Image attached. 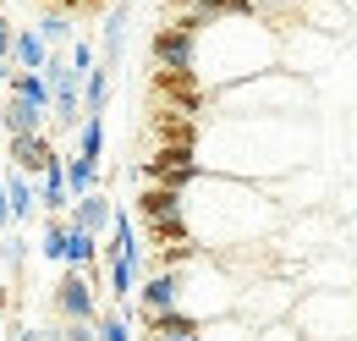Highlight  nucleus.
I'll return each mask as SVG.
<instances>
[{"mask_svg":"<svg viewBox=\"0 0 357 341\" xmlns=\"http://www.w3.org/2000/svg\"><path fill=\"white\" fill-rule=\"evenodd\" d=\"M319 154V127L308 116H242V122H204L198 132V170L236 176L269 187L286 170L313 166Z\"/></svg>","mask_w":357,"mask_h":341,"instance_id":"obj_1","label":"nucleus"},{"mask_svg":"<svg viewBox=\"0 0 357 341\" xmlns=\"http://www.w3.org/2000/svg\"><path fill=\"white\" fill-rule=\"evenodd\" d=\"M181 220H187V237H192L204 254H231V248L269 242L286 215L275 210L269 187L198 170V176L181 187Z\"/></svg>","mask_w":357,"mask_h":341,"instance_id":"obj_2","label":"nucleus"},{"mask_svg":"<svg viewBox=\"0 0 357 341\" xmlns=\"http://www.w3.org/2000/svg\"><path fill=\"white\" fill-rule=\"evenodd\" d=\"M275 66H280V34L259 11H225L215 22H204L192 39V72L209 94L275 72Z\"/></svg>","mask_w":357,"mask_h":341,"instance_id":"obj_3","label":"nucleus"},{"mask_svg":"<svg viewBox=\"0 0 357 341\" xmlns=\"http://www.w3.org/2000/svg\"><path fill=\"white\" fill-rule=\"evenodd\" d=\"M313 110V83L291 72H259L248 83H231L209 94V116L204 122H242V116H308Z\"/></svg>","mask_w":357,"mask_h":341,"instance_id":"obj_4","label":"nucleus"},{"mask_svg":"<svg viewBox=\"0 0 357 341\" xmlns=\"http://www.w3.org/2000/svg\"><path fill=\"white\" fill-rule=\"evenodd\" d=\"M171 281H176V314H187L192 325L225 319V314L236 308V286H242L215 254H198L192 264L171 270Z\"/></svg>","mask_w":357,"mask_h":341,"instance_id":"obj_5","label":"nucleus"},{"mask_svg":"<svg viewBox=\"0 0 357 341\" xmlns=\"http://www.w3.org/2000/svg\"><path fill=\"white\" fill-rule=\"evenodd\" d=\"M291 325L303 341H357V292H297Z\"/></svg>","mask_w":357,"mask_h":341,"instance_id":"obj_6","label":"nucleus"},{"mask_svg":"<svg viewBox=\"0 0 357 341\" xmlns=\"http://www.w3.org/2000/svg\"><path fill=\"white\" fill-rule=\"evenodd\" d=\"M297 281L291 275H253V281H242L236 286V319L242 325H253V331H264V325H280V319H291V308H297Z\"/></svg>","mask_w":357,"mask_h":341,"instance_id":"obj_7","label":"nucleus"},{"mask_svg":"<svg viewBox=\"0 0 357 341\" xmlns=\"http://www.w3.org/2000/svg\"><path fill=\"white\" fill-rule=\"evenodd\" d=\"M280 34V72H291V78H319V72H330L335 66V55H341V44L324 39V34H313L303 22H291V28H275Z\"/></svg>","mask_w":357,"mask_h":341,"instance_id":"obj_8","label":"nucleus"},{"mask_svg":"<svg viewBox=\"0 0 357 341\" xmlns=\"http://www.w3.org/2000/svg\"><path fill=\"white\" fill-rule=\"evenodd\" d=\"M149 105H165V110H181L192 122L209 116V88L198 83V72H149Z\"/></svg>","mask_w":357,"mask_h":341,"instance_id":"obj_9","label":"nucleus"},{"mask_svg":"<svg viewBox=\"0 0 357 341\" xmlns=\"http://www.w3.org/2000/svg\"><path fill=\"white\" fill-rule=\"evenodd\" d=\"M192 176H198V149H149L132 166L137 187H171V193H181Z\"/></svg>","mask_w":357,"mask_h":341,"instance_id":"obj_10","label":"nucleus"},{"mask_svg":"<svg viewBox=\"0 0 357 341\" xmlns=\"http://www.w3.org/2000/svg\"><path fill=\"white\" fill-rule=\"evenodd\" d=\"M105 292L93 286L83 270H61V281H55V314L61 319H83V325H93L99 319V308H105Z\"/></svg>","mask_w":357,"mask_h":341,"instance_id":"obj_11","label":"nucleus"},{"mask_svg":"<svg viewBox=\"0 0 357 341\" xmlns=\"http://www.w3.org/2000/svg\"><path fill=\"white\" fill-rule=\"evenodd\" d=\"M192 39L198 34H187L176 22H160L149 34V66H160V72H192Z\"/></svg>","mask_w":357,"mask_h":341,"instance_id":"obj_12","label":"nucleus"},{"mask_svg":"<svg viewBox=\"0 0 357 341\" xmlns=\"http://www.w3.org/2000/svg\"><path fill=\"white\" fill-rule=\"evenodd\" d=\"M6 154H11V170H22V176H45L61 160V149H55L50 132H11L6 138Z\"/></svg>","mask_w":357,"mask_h":341,"instance_id":"obj_13","label":"nucleus"},{"mask_svg":"<svg viewBox=\"0 0 357 341\" xmlns=\"http://www.w3.org/2000/svg\"><path fill=\"white\" fill-rule=\"evenodd\" d=\"M297 22H303V28H313V34H324V39H352V17H347V11H341V0H303V6H297Z\"/></svg>","mask_w":357,"mask_h":341,"instance_id":"obj_14","label":"nucleus"},{"mask_svg":"<svg viewBox=\"0 0 357 341\" xmlns=\"http://www.w3.org/2000/svg\"><path fill=\"white\" fill-rule=\"evenodd\" d=\"M66 220H72L77 231H89V237H105V231H110V220H116V204H110V193H105V187H93V193H83V198H72Z\"/></svg>","mask_w":357,"mask_h":341,"instance_id":"obj_15","label":"nucleus"},{"mask_svg":"<svg viewBox=\"0 0 357 341\" xmlns=\"http://www.w3.org/2000/svg\"><path fill=\"white\" fill-rule=\"evenodd\" d=\"M127 28H132V6L116 0V6L105 11V39H99V66H105V72H116V61H121V50H127Z\"/></svg>","mask_w":357,"mask_h":341,"instance_id":"obj_16","label":"nucleus"},{"mask_svg":"<svg viewBox=\"0 0 357 341\" xmlns=\"http://www.w3.org/2000/svg\"><path fill=\"white\" fill-rule=\"evenodd\" d=\"M176 215H181V193H171V187H137V198H132L137 226H149V220H176Z\"/></svg>","mask_w":357,"mask_h":341,"instance_id":"obj_17","label":"nucleus"},{"mask_svg":"<svg viewBox=\"0 0 357 341\" xmlns=\"http://www.w3.org/2000/svg\"><path fill=\"white\" fill-rule=\"evenodd\" d=\"M33 193H39V210H45V215H66V210H72V193H66V154L39 176Z\"/></svg>","mask_w":357,"mask_h":341,"instance_id":"obj_18","label":"nucleus"},{"mask_svg":"<svg viewBox=\"0 0 357 341\" xmlns=\"http://www.w3.org/2000/svg\"><path fill=\"white\" fill-rule=\"evenodd\" d=\"M0 116H6V138L11 132H50V116L39 105H28V99H17V94H6V105H0Z\"/></svg>","mask_w":357,"mask_h":341,"instance_id":"obj_19","label":"nucleus"},{"mask_svg":"<svg viewBox=\"0 0 357 341\" xmlns=\"http://www.w3.org/2000/svg\"><path fill=\"white\" fill-rule=\"evenodd\" d=\"M45 61H50V50L33 28H17V34H11V66H17V72H45Z\"/></svg>","mask_w":357,"mask_h":341,"instance_id":"obj_20","label":"nucleus"},{"mask_svg":"<svg viewBox=\"0 0 357 341\" xmlns=\"http://www.w3.org/2000/svg\"><path fill=\"white\" fill-rule=\"evenodd\" d=\"M0 187H6V204H11V226H17V220H28V215L39 210V193H33V182H28L22 170H6V176H0Z\"/></svg>","mask_w":357,"mask_h":341,"instance_id":"obj_21","label":"nucleus"},{"mask_svg":"<svg viewBox=\"0 0 357 341\" xmlns=\"http://www.w3.org/2000/svg\"><path fill=\"white\" fill-rule=\"evenodd\" d=\"M6 94H17V99H28V105H39V110L50 116V83L39 78V72H17V66H11V72H6Z\"/></svg>","mask_w":357,"mask_h":341,"instance_id":"obj_22","label":"nucleus"},{"mask_svg":"<svg viewBox=\"0 0 357 341\" xmlns=\"http://www.w3.org/2000/svg\"><path fill=\"white\" fill-rule=\"evenodd\" d=\"M33 34L45 39V50H66V44L77 39V22H72V17H61V11H45V22H39Z\"/></svg>","mask_w":357,"mask_h":341,"instance_id":"obj_23","label":"nucleus"},{"mask_svg":"<svg viewBox=\"0 0 357 341\" xmlns=\"http://www.w3.org/2000/svg\"><path fill=\"white\" fill-rule=\"evenodd\" d=\"M39 254L50 264H66V215H45V231H39Z\"/></svg>","mask_w":357,"mask_h":341,"instance_id":"obj_24","label":"nucleus"},{"mask_svg":"<svg viewBox=\"0 0 357 341\" xmlns=\"http://www.w3.org/2000/svg\"><path fill=\"white\" fill-rule=\"evenodd\" d=\"M105 105H110V72L93 66L83 78V116H105Z\"/></svg>","mask_w":357,"mask_h":341,"instance_id":"obj_25","label":"nucleus"},{"mask_svg":"<svg viewBox=\"0 0 357 341\" xmlns=\"http://www.w3.org/2000/svg\"><path fill=\"white\" fill-rule=\"evenodd\" d=\"M99 154H105V116H83V127H77V160L99 166Z\"/></svg>","mask_w":357,"mask_h":341,"instance_id":"obj_26","label":"nucleus"},{"mask_svg":"<svg viewBox=\"0 0 357 341\" xmlns=\"http://www.w3.org/2000/svg\"><path fill=\"white\" fill-rule=\"evenodd\" d=\"M192 341H253V325H242L236 314H225V319L198 325V336H192Z\"/></svg>","mask_w":357,"mask_h":341,"instance_id":"obj_27","label":"nucleus"},{"mask_svg":"<svg viewBox=\"0 0 357 341\" xmlns=\"http://www.w3.org/2000/svg\"><path fill=\"white\" fill-rule=\"evenodd\" d=\"M93 187H99V166L77 160V154H66V193L83 198V193H93Z\"/></svg>","mask_w":357,"mask_h":341,"instance_id":"obj_28","label":"nucleus"},{"mask_svg":"<svg viewBox=\"0 0 357 341\" xmlns=\"http://www.w3.org/2000/svg\"><path fill=\"white\" fill-rule=\"evenodd\" d=\"M253 341H303V336H297V325H291V319H280V325H264V331H253Z\"/></svg>","mask_w":357,"mask_h":341,"instance_id":"obj_29","label":"nucleus"},{"mask_svg":"<svg viewBox=\"0 0 357 341\" xmlns=\"http://www.w3.org/2000/svg\"><path fill=\"white\" fill-rule=\"evenodd\" d=\"M248 6H253L259 17H286V11H297L303 0H248Z\"/></svg>","mask_w":357,"mask_h":341,"instance_id":"obj_30","label":"nucleus"},{"mask_svg":"<svg viewBox=\"0 0 357 341\" xmlns=\"http://www.w3.org/2000/svg\"><path fill=\"white\" fill-rule=\"evenodd\" d=\"M61 341H99V336H93V325H83V319H61Z\"/></svg>","mask_w":357,"mask_h":341,"instance_id":"obj_31","label":"nucleus"},{"mask_svg":"<svg viewBox=\"0 0 357 341\" xmlns=\"http://www.w3.org/2000/svg\"><path fill=\"white\" fill-rule=\"evenodd\" d=\"M11 34H17V28H11L6 11H0V61H11Z\"/></svg>","mask_w":357,"mask_h":341,"instance_id":"obj_32","label":"nucleus"},{"mask_svg":"<svg viewBox=\"0 0 357 341\" xmlns=\"http://www.w3.org/2000/svg\"><path fill=\"white\" fill-rule=\"evenodd\" d=\"M341 11H347V17L357 22V0H341Z\"/></svg>","mask_w":357,"mask_h":341,"instance_id":"obj_33","label":"nucleus"},{"mask_svg":"<svg viewBox=\"0 0 357 341\" xmlns=\"http://www.w3.org/2000/svg\"><path fill=\"white\" fill-rule=\"evenodd\" d=\"M45 341H61V325H55V331H45Z\"/></svg>","mask_w":357,"mask_h":341,"instance_id":"obj_34","label":"nucleus"},{"mask_svg":"<svg viewBox=\"0 0 357 341\" xmlns=\"http://www.w3.org/2000/svg\"><path fill=\"white\" fill-rule=\"evenodd\" d=\"M0 149H6V116H0Z\"/></svg>","mask_w":357,"mask_h":341,"instance_id":"obj_35","label":"nucleus"},{"mask_svg":"<svg viewBox=\"0 0 357 341\" xmlns=\"http://www.w3.org/2000/svg\"><path fill=\"white\" fill-rule=\"evenodd\" d=\"M176 341H192V336H176Z\"/></svg>","mask_w":357,"mask_h":341,"instance_id":"obj_36","label":"nucleus"}]
</instances>
